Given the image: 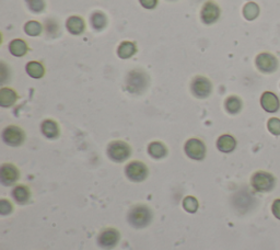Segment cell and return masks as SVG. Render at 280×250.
<instances>
[{
	"label": "cell",
	"instance_id": "ac0fdd59",
	"mask_svg": "<svg viewBox=\"0 0 280 250\" xmlns=\"http://www.w3.org/2000/svg\"><path fill=\"white\" fill-rule=\"evenodd\" d=\"M217 148L225 154L232 152L236 148V140L232 135L223 134L217 140Z\"/></svg>",
	"mask_w": 280,
	"mask_h": 250
},
{
	"label": "cell",
	"instance_id": "30bf717a",
	"mask_svg": "<svg viewBox=\"0 0 280 250\" xmlns=\"http://www.w3.org/2000/svg\"><path fill=\"white\" fill-rule=\"evenodd\" d=\"M184 151L193 161H202L206 156V146L198 138H190L184 145Z\"/></svg>",
	"mask_w": 280,
	"mask_h": 250
},
{
	"label": "cell",
	"instance_id": "83f0119b",
	"mask_svg": "<svg viewBox=\"0 0 280 250\" xmlns=\"http://www.w3.org/2000/svg\"><path fill=\"white\" fill-rule=\"evenodd\" d=\"M27 7L32 12L35 13H40L42 11L45 10V0H25Z\"/></svg>",
	"mask_w": 280,
	"mask_h": 250
},
{
	"label": "cell",
	"instance_id": "603a6c76",
	"mask_svg": "<svg viewBox=\"0 0 280 250\" xmlns=\"http://www.w3.org/2000/svg\"><path fill=\"white\" fill-rule=\"evenodd\" d=\"M148 154L155 159H162L167 155V148L163 143L152 142L148 146Z\"/></svg>",
	"mask_w": 280,
	"mask_h": 250
},
{
	"label": "cell",
	"instance_id": "3957f363",
	"mask_svg": "<svg viewBox=\"0 0 280 250\" xmlns=\"http://www.w3.org/2000/svg\"><path fill=\"white\" fill-rule=\"evenodd\" d=\"M277 180L270 172L260 170L251 178V185L256 192L267 193L275 189Z\"/></svg>",
	"mask_w": 280,
	"mask_h": 250
},
{
	"label": "cell",
	"instance_id": "4316f807",
	"mask_svg": "<svg viewBox=\"0 0 280 250\" xmlns=\"http://www.w3.org/2000/svg\"><path fill=\"white\" fill-rule=\"evenodd\" d=\"M199 207V203L197 199H196L195 197H192V196H188L186 198H184L183 200V208L191 214H194L197 212Z\"/></svg>",
	"mask_w": 280,
	"mask_h": 250
},
{
	"label": "cell",
	"instance_id": "7c38bea8",
	"mask_svg": "<svg viewBox=\"0 0 280 250\" xmlns=\"http://www.w3.org/2000/svg\"><path fill=\"white\" fill-rule=\"evenodd\" d=\"M20 178V171L15 165L3 164L0 167V182L6 186L15 184Z\"/></svg>",
	"mask_w": 280,
	"mask_h": 250
},
{
	"label": "cell",
	"instance_id": "9c48e42d",
	"mask_svg": "<svg viewBox=\"0 0 280 250\" xmlns=\"http://www.w3.org/2000/svg\"><path fill=\"white\" fill-rule=\"evenodd\" d=\"M121 239L120 232L115 228H105L97 236V245L102 249L111 250L116 247Z\"/></svg>",
	"mask_w": 280,
	"mask_h": 250
},
{
	"label": "cell",
	"instance_id": "cb8c5ba5",
	"mask_svg": "<svg viewBox=\"0 0 280 250\" xmlns=\"http://www.w3.org/2000/svg\"><path fill=\"white\" fill-rule=\"evenodd\" d=\"M91 24L92 27L96 31L103 30L108 24V18L102 11H95L93 15L91 16Z\"/></svg>",
	"mask_w": 280,
	"mask_h": 250
},
{
	"label": "cell",
	"instance_id": "8992f818",
	"mask_svg": "<svg viewBox=\"0 0 280 250\" xmlns=\"http://www.w3.org/2000/svg\"><path fill=\"white\" fill-rule=\"evenodd\" d=\"M256 68L263 74H272L278 69V59L269 52L260 53L255 58Z\"/></svg>",
	"mask_w": 280,
	"mask_h": 250
},
{
	"label": "cell",
	"instance_id": "4fadbf2b",
	"mask_svg": "<svg viewBox=\"0 0 280 250\" xmlns=\"http://www.w3.org/2000/svg\"><path fill=\"white\" fill-rule=\"evenodd\" d=\"M261 106L267 113H276L280 109V101L274 92L265 91L261 97Z\"/></svg>",
	"mask_w": 280,
	"mask_h": 250
},
{
	"label": "cell",
	"instance_id": "9a60e30c",
	"mask_svg": "<svg viewBox=\"0 0 280 250\" xmlns=\"http://www.w3.org/2000/svg\"><path fill=\"white\" fill-rule=\"evenodd\" d=\"M11 196H12L13 200H15L19 205H24L30 201L31 191L26 185L18 184L13 188Z\"/></svg>",
	"mask_w": 280,
	"mask_h": 250
},
{
	"label": "cell",
	"instance_id": "277c9868",
	"mask_svg": "<svg viewBox=\"0 0 280 250\" xmlns=\"http://www.w3.org/2000/svg\"><path fill=\"white\" fill-rule=\"evenodd\" d=\"M107 154L112 162L114 163H124L131 155V147L123 141H113L108 146Z\"/></svg>",
	"mask_w": 280,
	"mask_h": 250
},
{
	"label": "cell",
	"instance_id": "e0dca14e",
	"mask_svg": "<svg viewBox=\"0 0 280 250\" xmlns=\"http://www.w3.org/2000/svg\"><path fill=\"white\" fill-rule=\"evenodd\" d=\"M41 131H42V134H43L46 138H50V140H55V138H57L60 134L57 122L50 119L42 122Z\"/></svg>",
	"mask_w": 280,
	"mask_h": 250
},
{
	"label": "cell",
	"instance_id": "4dcf8cb0",
	"mask_svg": "<svg viewBox=\"0 0 280 250\" xmlns=\"http://www.w3.org/2000/svg\"><path fill=\"white\" fill-rule=\"evenodd\" d=\"M271 212L274 216L280 221V199H276L271 205Z\"/></svg>",
	"mask_w": 280,
	"mask_h": 250
},
{
	"label": "cell",
	"instance_id": "7a4b0ae2",
	"mask_svg": "<svg viewBox=\"0 0 280 250\" xmlns=\"http://www.w3.org/2000/svg\"><path fill=\"white\" fill-rule=\"evenodd\" d=\"M128 223L135 228H145L150 225L152 221V212L148 206L136 205L128 213Z\"/></svg>",
	"mask_w": 280,
	"mask_h": 250
},
{
	"label": "cell",
	"instance_id": "52a82bcc",
	"mask_svg": "<svg viewBox=\"0 0 280 250\" xmlns=\"http://www.w3.org/2000/svg\"><path fill=\"white\" fill-rule=\"evenodd\" d=\"M192 93L198 99H206L213 92V83L204 76H196L191 83Z\"/></svg>",
	"mask_w": 280,
	"mask_h": 250
},
{
	"label": "cell",
	"instance_id": "6da1fadb",
	"mask_svg": "<svg viewBox=\"0 0 280 250\" xmlns=\"http://www.w3.org/2000/svg\"><path fill=\"white\" fill-rule=\"evenodd\" d=\"M149 85V76L143 69L131 71L126 78V89L130 93L142 95Z\"/></svg>",
	"mask_w": 280,
	"mask_h": 250
},
{
	"label": "cell",
	"instance_id": "ffe728a7",
	"mask_svg": "<svg viewBox=\"0 0 280 250\" xmlns=\"http://www.w3.org/2000/svg\"><path fill=\"white\" fill-rule=\"evenodd\" d=\"M137 52V47L134 42L124 41L120 44L117 48V55L118 57L122 59H128L131 56H134Z\"/></svg>",
	"mask_w": 280,
	"mask_h": 250
},
{
	"label": "cell",
	"instance_id": "8fae6325",
	"mask_svg": "<svg viewBox=\"0 0 280 250\" xmlns=\"http://www.w3.org/2000/svg\"><path fill=\"white\" fill-rule=\"evenodd\" d=\"M220 7L217 5L215 2H207L204 4L200 11V18L201 21L206 25H212L216 23L220 18Z\"/></svg>",
	"mask_w": 280,
	"mask_h": 250
},
{
	"label": "cell",
	"instance_id": "484cf974",
	"mask_svg": "<svg viewBox=\"0 0 280 250\" xmlns=\"http://www.w3.org/2000/svg\"><path fill=\"white\" fill-rule=\"evenodd\" d=\"M24 31L30 37H39L40 34L43 32V26L39 22V21H29L24 25Z\"/></svg>",
	"mask_w": 280,
	"mask_h": 250
},
{
	"label": "cell",
	"instance_id": "2e32d148",
	"mask_svg": "<svg viewBox=\"0 0 280 250\" xmlns=\"http://www.w3.org/2000/svg\"><path fill=\"white\" fill-rule=\"evenodd\" d=\"M18 93L9 87H4L0 89V106L3 108H10L18 100Z\"/></svg>",
	"mask_w": 280,
	"mask_h": 250
},
{
	"label": "cell",
	"instance_id": "d6986e66",
	"mask_svg": "<svg viewBox=\"0 0 280 250\" xmlns=\"http://www.w3.org/2000/svg\"><path fill=\"white\" fill-rule=\"evenodd\" d=\"M9 52L16 57H22L29 52V45L22 39H15L9 43Z\"/></svg>",
	"mask_w": 280,
	"mask_h": 250
},
{
	"label": "cell",
	"instance_id": "5b68a950",
	"mask_svg": "<svg viewBox=\"0 0 280 250\" xmlns=\"http://www.w3.org/2000/svg\"><path fill=\"white\" fill-rule=\"evenodd\" d=\"M125 175L132 182H143L148 177L149 170L143 162L134 161L125 167Z\"/></svg>",
	"mask_w": 280,
	"mask_h": 250
},
{
	"label": "cell",
	"instance_id": "1f68e13d",
	"mask_svg": "<svg viewBox=\"0 0 280 250\" xmlns=\"http://www.w3.org/2000/svg\"><path fill=\"white\" fill-rule=\"evenodd\" d=\"M145 9H155L158 5V0H139Z\"/></svg>",
	"mask_w": 280,
	"mask_h": 250
},
{
	"label": "cell",
	"instance_id": "5bb4252c",
	"mask_svg": "<svg viewBox=\"0 0 280 250\" xmlns=\"http://www.w3.org/2000/svg\"><path fill=\"white\" fill-rule=\"evenodd\" d=\"M66 27L67 31L73 34V36H80L86 29V23L85 20H83L79 16H73L67 19L66 21Z\"/></svg>",
	"mask_w": 280,
	"mask_h": 250
},
{
	"label": "cell",
	"instance_id": "f1b7e54d",
	"mask_svg": "<svg viewBox=\"0 0 280 250\" xmlns=\"http://www.w3.org/2000/svg\"><path fill=\"white\" fill-rule=\"evenodd\" d=\"M267 129L272 135L280 136V119H278V117H270L267 122Z\"/></svg>",
	"mask_w": 280,
	"mask_h": 250
},
{
	"label": "cell",
	"instance_id": "d4e9b609",
	"mask_svg": "<svg viewBox=\"0 0 280 250\" xmlns=\"http://www.w3.org/2000/svg\"><path fill=\"white\" fill-rule=\"evenodd\" d=\"M260 15V7L256 3L250 2L243 7V16L249 21L255 20Z\"/></svg>",
	"mask_w": 280,
	"mask_h": 250
},
{
	"label": "cell",
	"instance_id": "f546056e",
	"mask_svg": "<svg viewBox=\"0 0 280 250\" xmlns=\"http://www.w3.org/2000/svg\"><path fill=\"white\" fill-rule=\"evenodd\" d=\"M13 210L12 204L10 201L6 200V199H2L0 200V214L3 215V216H6V215H9Z\"/></svg>",
	"mask_w": 280,
	"mask_h": 250
},
{
	"label": "cell",
	"instance_id": "7402d4cb",
	"mask_svg": "<svg viewBox=\"0 0 280 250\" xmlns=\"http://www.w3.org/2000/svg\"><path fill=\"white\" fill-rule=\"evenodd\" d=\"M243 102L237 96H230L225 101V109L230 114H237L241 112Z\"/></svg>",
	"mask_w": 280,
	"mask_h": 250
},
{
	"label": "cell",
	"instance_id": "44dd1931",
	"mask_svg": "<svg viewBox=\"0 0 280 250\" xmlns=\"http://www.w3.org/2000/svg\"><path fill=\"white\" fill-rule=\"evenodd\" d=\"M25 71L26 74L34 79H40L45 75L44 65L38 60H32L30 63H27L25 66Z\"/></svg>",
	"mask_w": 280,
	"mask_h": 250
},
{
	"label": "cell",
	"instance_id": "ba28073f",
	"mask_svg": "<svg viewBox=\"0 0 280 250\" xmlns=\"http://www.w3.org/2000/svg\"><path fill=\"white\" fill-rule=\"evenodd\" d=\"M2 137L7 145L11 146V147H18V146L23 144L25 140V133L21 128L16 127V125H9V127L4 129Z\"/></svg>",
	"mask_w": 280,
	"mask_h": 250
}]
</instances>
